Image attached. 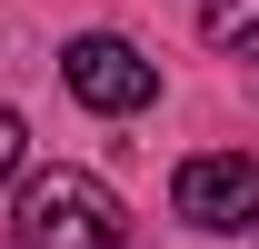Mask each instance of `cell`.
Wrapping results in <instances>:
<instances>
[{
    "mask_svg": "<svg viewBox=\"0 0 259 249\" xmlns=\"http://www.w3.org/2000/svg\"><path fill=\"white\" fill-rule=\"evenodd\" d=\"M20 249H120L130 239V210L120 189L90 180V170H40L30 189H20Z\"/></svg>",
    "mask_w": 259,
    "mask_h": 249,
    "instance_id": "1",
    "label": "cell"
},
{
    "mask_svg": "<svg viewBox=\"0 0 259 249\" xmlns=\"http://www.w3.org/2000/svg\"><path fill=\"white\" fill-rule=\"evenodd\" d=\"M60 80H70L80 110H110V120H130V110L160 100V60H150L140 40H120V30H80L60 50Z\"/></svg>",
    "mask_w": 259,
    "mask_h": 249,
    "instance_id": "2",
    "label": "cell"
},
{
    "mask_svg": "<svg viewBox=\"0 0 259 249\" xmlns=\"http://www.w3.org/2000/svg\"><path fill=\"white\" fill-rule=\"evenodd\" d=\"M180 219L190 229H249L259 219V159L249 150H199V159H180Z\"/></svg>",
    "mask_w": 259,
    "mask_h": 249,
    "instance_id": "3",
    "label": "cell"
},
{
    "mask_svg": "<svg viewBox=\"0 0 259 249\" xmlns=\"http://www.w3.org/2000/svg\"><path fill=\"white\" fill-rule=\"evenodd\" d=\"M199 40L229 50V60H259V0H209L199 10Z\"/></svg>",
    "mask_w": 259,
    "mask_h": 249,
    "instance_id": "4",
    "label": "cell"
},
{
    "mask_svg": "<svg viewBox=\"0 0 259 249\" xmlns=\"http://www.w3.org/2000/svg\"><path fill=\"white\" fill-rule=\"evenodd\" d=\"M20 159H30V130H20V110H0V180H20Z\"/></svg>",
    "mask_w": 259,
    "mask_h": 249,
    "instance_id": "5",
    "label": "cell"
}]
</instances>
